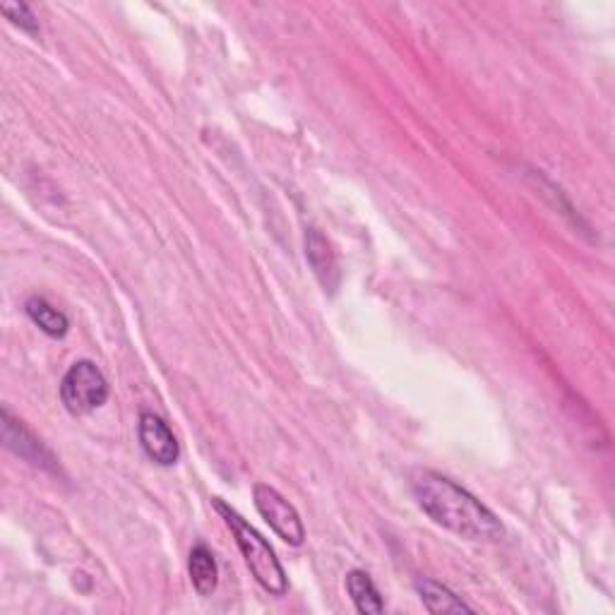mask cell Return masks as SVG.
<instances>
[{"instance_id": "1", "label": "cell", "mask_w": 615, "mask_h": 615, "mask_svg": "<svg viewBox=\"0 0 615 615\" xmlns=\"http://www.w3.org/2000/svg\"><path fill=\"white\" fill-rule=\"evenodd\" d=\"M409 486L421 510L443 529L470 541H498L503 537L500 519L452 478L431 470H413Z\"/></svg>"}, {"instance_id": "2", "label": "cell", "mask_w": 615, "mask_h": 615, "mask_svg": "<svg viewBox=\"0 0 615 615\" xmlns=\"http://www.w3.org/2000/svg\"><path fill=\"white\" fill-rule=\"evenodd\" d=\"M212 503H214V507H217L222 519L229 525L231 533L236 537V543L240 548V553H244L246 565L252 578H256V582L267 594L284 596L289 592V580H287V572H284L282 563H279L272 551V546L267 543L262 539V533L256 527H250V521L240 517L234 507L222 503L219 498H214Z\"/></svg>"}, {"instance_id": "3", "label": "cell", "mask_w": 615, "mask_h": 615, "mask_svg": "<svg viewBox=\"0 0 615 615\" xmlns=\"http://www.w3.org/2000/svg\"><path fill=\"white\" fill-rule=\"evenodd\" d=\"M106 399H109V382L91 360H77L63 376L61 402L73 417H85V413L106 404Z\"/></svg>"}, {"instance_id": "4", "label": "cell", "mask_w": 615, "mask_h": 615, "mask_svg": "<svg viewBox=\"0 0 615 615\" xmlns=\"http://www.w3.org/2000/svg\"><path fill=\"white\" fill-rule=\"evenodd\" d=\"M252 498H256V507L260 517L274 529V533L282 541H287L289 546H301L305 539V527L301 521V515L296 512L282 493L277 488L267 486V484H258L252 488Z\"/></svg>"}, {"instance_id": "5", "label": "cell", "mask_w": 615, "mask_h": 615, "mask_svg": "<svg viewBox=\"0 0 615 615\" xmlns=\"http://www.w3.org/2000/svg\"><path fill=\"white\" fill-rule=\"evenodd\" d=\"M3 443L24 462H30L44 472L61 474V464L53 457V452L20 419L12 417L8 409H3Z\"/></svg>"}, {"instance_id": "6", "label": "cell", "mask_w": 615, "mask_h": 615, "mask_svg": "<svg viewBox=\"0 0 615 615\" xmlns=\"http://www.w3.org/2000/svg\"><path fill=\"white\" fill-rule=\"evenodd\" d=\"M138 435H140V445L144 450L147 457L152 462H157L159 466H171L176 464L179 460V440L176 435L171 433V428L154 417L150 411L140 413V423H138Z\"/></svg>"}, {"instance_id": "7", "label": "cell", "mask_w": 615, "mask_h": 615, "mask_svg": "<svg viewBox=\"0 0 615 615\" xmlns=\"http://www.w3.org/2000/svg\"><path fill=\"white\" fill-rule=\"evenodd\" d=\"M305 258H308V265L313 267V274L317 277V282L323 284V289L330 293L337 291V287L342 282L339 260H337V256H334L330 240L317 229L305 231Z\"/></svg>"}, {"instance_id": "8", "label": "cell", "mask_w": 615, "mask_h": 615, "mask_svg": "<svg viewBox=\"0 0 615 615\" xmlns=\"http://www.w3.org/2000/svg\"><path fill=\"white\" fill-rule=\"evenodd\" d=\"M417 592L428 613H472L474 608L462 596L450 592L445 584L435 580H419Z\"/></svg>"}, {"instance_id": "9", "label": "cell", "mask_w": 615, "mask_h": 615, "mask_svg": "<svg viewBox=\"0 0 615 615\" xmlns=\"http://www.w3.org/2000/svg\"><path fill=\"white\" fill-rule=\"evenodd\" d=\"M346 592H349L358 613L378 615L385 611V601H382L380 590L376 586V582L370 580V574L364 570H352L349 574H346Z\"/></svg>"}, {"instance_id": "10", "label": "cell", "mask_w": 615, "mask_h": 615, "mask_svg": "<svg viewBox=\"0 0 615 615\" xmlns=\"http://www.w3.org/2000/svg\"><path fill=\"white\" fill-rule=\"evenodd\" d=\"M188 570H191V582L195 586V592L199 596H212L214 590L219 584V568L217 560H214L212 551L207 546L197 543L191 551V560H188Z\"/></svg>"}, {"instance_id": "11", "label": "cell", "mask_w": 615, "mask_h": 615, "mask_svg": "<svg viewBox=\"0 0 615 615\" xmlns=\"http://www.w3.org/2000/svg\"><path fill=\"white\" fill-rule=\"evenodd\" d=\"M24 311H26V317H30L39 330L46 332L48 337H65L71 330L68 315L58 311V308H53L46 299H39V296L30 299L24 303Z\"/></svg>"}, {"instance_id": "12", "label": "cell", "mask_w": 615, "mask_h": 615, "mask_svg": "<svg viewBox=\"0 0 615 615\" xmlns=\"http://www.w3.org/2000/svg\"><path fill=\"white\" fill-rule=\"evenodd\" d=\"M0 12H3L12 24H18L20 30L39 34V20L34 15V10L26 3H0Z\"/></svg>"}]
</instances>
